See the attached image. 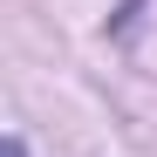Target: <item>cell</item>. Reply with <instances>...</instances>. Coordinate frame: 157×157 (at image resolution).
Segmentation results:
<instances>
[{
  "label": "cell",
  "instance_id": "obj_1",
  "mask_svg": "<svg viewBox=\"0 0 157 157\" xmlns=\"http://www.w3.org/2000/svg\"><path fill=\"white\" fill-rule=\"evenodd\" d=\"M7 157H28V150H21V137H7Z\"/></svg>",
  "mask_w": 157,
  "mask_h": 157
}]
</instances>
